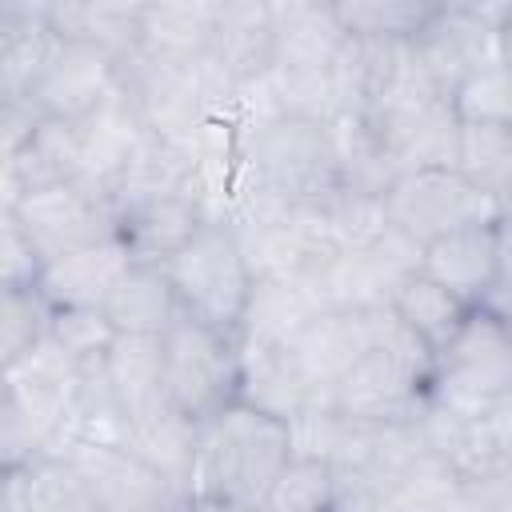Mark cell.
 Wrapping results in <instances>:
<instances>
[{
  "mask_svg": "<svg viewBox=\"0 0 512 512\" xmlns=\"http://www.w3.org/2000/svg\"><path fill=\"white\" fill-rule=\"evenodd\" d=\"M208 60L244 84H256L260 76L272 72V24H268V4L256 0H228L216 4V24H212V44Z\"/></svg>",
  "mask_w": 512,
  "mask_h": 512,
  "instance_id": "obj_22",
  "label": "cell"
},
{
  "mask_svg": "<svg viewBox=\"0 0 512 512\" xmlns=\"http://www.w3.org/2000/svg\"><path fill=\"white\" fill-rule=\"evenodd\" d=\"M324 128H328L332 160L340 172V188L384 196V188L396 180V172H392V160H388L376 120L368 112H336Z\"/></svg>",
  "mask_w": 512,
  "mask_h": 512,
  "instance_id": "obj_29",
  "label": "cell"
},
{
  "mask_svg": "<svg viewBox=\"0 0 512 512\" xmlns=\"http://www.w3.org/2000/svg\"><path fill=\"white\" fill-rule=\"evenodd\" d=\"M432 456H440L460 480L512 472V404H500L484 416H452L424 404L416 420Z\"/></svg>",
  "mask_w": 512,
  "mask_h": 512,
  "instance_id": "obj_13",
  "label": "cell"
},
{
  "mask_svg": "<svg viewBox=\"0 0 512 512\" xmlns=\"http://www.w3.org/2000/svg\"><path fill=\"white\" fill-rule=\"evenodd\" d=\"M412 52L444 96H452V88L472 68L492 64V60H508L504 32L484 24L476 4H436L412 40Z\"/></svg>",
  "mask_w": 512,
  "mask_h": 512,
  "instance_id": "obj_12",
  "label": "cell"
},
{
  "mask_svg": "<svg viewBox=\"0 0 512 512\" xmlns=\"http://www.w3.org/2000/svg\"><path fill=\"white\" fill-rule=\"evenodd\" d=\"M104 320L116 336H164L168 324L180 316V304L160 272V264H132L108 300L100 304Z\"/></svg>",
  "mask_w": 512,
  "mask_h": 512,
  "instance_id": "obj_28",
  "label": "cell"
},
{
  "mask_svg": "<svg viewBox=\"0 0 512 512\" xmlns=\"http://www.w3.org/2000/svg\"><path fill=\"white\" fill-rule=\"evenodd\" d=\"M232 140V136H228ZM216 144V140H212ZM208 144H192V140H172L160 136L152 128L140 132V140L132 144V152L124 156V164L116 168L112 184H108V200L112 208L124 216L140 204H152L160 196L172 192H188L196 184L200 172V156Z\"/></svg>",
  "mask_w": 512,
  "mask_h": 512,
  "instance_id": "obj_15",
  "label": "cell"
},
{
  "mask_svg": "<svg viewBox=\"0 0 512 512\" xmlns=\"http://www.w3.org/2000/svg\"><path fill=\"white\" fill-rule=\"evenodd\" d=\"M12 208H16V220H20L40 264L68 256L76 248L100 244L120 232V212L112 208L108 192H100L84 180L20 192V196H12Z\"/></svg>",
  "mask_w": 512,
  "mask_h": 512,
  "instance_id": "obj_6",
  "label": "cell"
},
{
  "mask_svg": "<svg viewBox=\"0 0 512 512\" xmlns=\"http://www.w3.org/2000/svg\"><path fill=\"white\" fill-rule=\"evenodd\" d=\"M452 168L464 180H472L480 192L508 204V176H512V132H508V124H460Z\"/></svg>",
  "mask_w": 512,
  "mask_h": 512,
  "instance_id": "obj_35",
  "label": "cell"
},
{
  "mask_svg": "<svg viewBox=\"0 0 512 512\" xmlns=\"http://www.w3.org/2000/svg\"><path fill=\"white\" fill-rule=\"evenodd\" d=\"M388 308L432 348V356L460 332L464 316L472 312L464 300H456L448 288H440L436 280H428L424 272H412L388 300Z\"/></svg>",
  "mask_w": 512,
  "mask_h": 512,
  "instance_id": "obj_34",
  "label": "cell"
},
{
  "mask_svg": "<svg viewBox=\"0 0 512 512\" xmlns=\"http://www.w3.org/2000/svg\"><path fill=\"white\" fill-rule=\"evenodd\" d=\"M212 24H216V4H204V0L144 4L136 52L148 60H164V64L200 60L212 44Z\"/></svg>",
  "mask_w": 512,
  "mask_h": 512,
  "instance_id": "obj_27",
  "label": "cell"
},
{
  "mask_svg": "<svg viewBox=\"0 0 512 512\" xmlns=\"http://www.w3.org/2000/svg\"><path fill=\"white\" fill-rule=\"evenodd\" d=\"M36 456H44V436L32 428V420L20 412L8 384L0 380V472L8 476L16 468L32 464Z\"/></svg>",
  "mask_w": 512,
  "mask_h": 512,
  "instance_id": "obj_43",
  "label": "cell"
},
{
  "mask_svg": "<svg viewBox=\"0 0 512 512\" xmlns=\"http://www.w3.org/2000/svg\"><path fill=\"white\" fill-rule=\"evenodd\" d=\"M160 344H164V396L172 408H180L200 424L236 400V372H240L236 336L216 332L180 312L160 336Z\"/></svg>",
  "mask_w": 512,
  "mask_h": 512,
  "instance_id": "obj_5",
  "label": "cell"
},
{
  "mask_svg": "<svg viewBox=\"0 0 512 512\" xmlns=\"http://www.w3.org/2000/svg\"><path fill=\"white\" fill-rule=\"evenodd\" d=\"M80 376H84V364L76 356H68L48 332L0 372V380L8 384L20 412L44 436V452H48V440L56 436V428L64 424L72 400H76Z\"/></svg>",
  "mask_w": 512,
  "mask_h": 512,
  "instance_id": "obj_14",
  "label": "cell"
},
{
  "mask_svg": "<svg viewBox=\"0 0 512 512\" xmlns=\"http://www.w3.org/2000/svg\"><path fill=\"white\" fill-rule=\"evenodd\" d=\"M268 24H272V68H328L348 40L332 4L276 0L268 4Z\"/></svg>",
  "mask_w": 512,
  "mask_h": 512,
  "instance_id": "obj_21",
  "label": "cell"
},
{
  "mask_svg": "<svg viewBox=\"0 0 512 512\" xmlns=\"http://www.w3.org/2000/svg\"><path fill=\"white\" fill-rule=\"evenodd\" d=\"M4 512H100L84 480L52 452L4 476Z\"/></svg>",
  "mask_w": 512,
  "mask_h": 512,
  "instance_id": "obj_31",
  "label": "cell"
},
{
  "mask_svg": "<svg viewBox=\"0 0 512 512\" xmlns=\"http://www.w3.org/2000/svg\"><path fill=\"white\" fill-rule=\"evenodd\" d=\"M52 324L48 300L36 292V284H16L0 288V372L24 356Z\"/></svg>",
  "mask_w": 512,
  "mask_h": 512,
  "instance_id": "obj_39",
  "label": "cell"
},
{
  "mask_svg": "<svg viewBox=\"0 0 512 512\" xmlns=\"http://www.w3.org/2000/svg\"><path fill=\"white\" fill-rule=\"evenodd\" d=\"M0 512H4V472H0Z\"/></svg>",
  "mask_w": 512,
  "mask_h": 512,
  "instance_id": "obj_47",
  "label": "cell"
},
{
  "mask_svg": "<svg viewBox=\"0 0 512 512\" xmlns=\"http://www.w3.org/2000/svg\"><path fill=\"white\" fill-rule=\"evenodd\" d=\"M84 176V140H80V124L72 120H48L40 116L32 136L24 140V148L12 160L8 172V188L12 196L20 192H36L48 184H68Z\"/></svg>",
  "mask_w": 512,
  "mask_h": 512,
  "instance_id": "obj_26",
  "label": "cell"
},
{
  "mask_svg": "<svg viewBox=\"0 0 512 512\" xmlns=\"http://www.w3.org/2000/svg\"><path fill=\"white\" fill-rule=\"evenodd\" d=\"M428 372L396 360L384 348H368L332 388L328 408L360 424H416L424 412Z\"/></svg>",
  "mask_w": 512,
  "mask_h": 512,
  "instance_id": "obj_11",
  "label": "cell"
},
{
  "mask_svg": "<svg viewBox=\"0 0 512 512\" xmlns=\"http://www.w3.org/2000/svg\"><path fill=\"white\" fill-rule=\"evenodd\" d=\"M236 352H240L236 404H248L284 424L292 416H300L304 408H328V396L312 392L280 348H240L236 344Z\"/></svg>",
  "mask_w": 512,
  "mask_h": 512,
  "instance_id": "obj_24",
  "label": "cell"
},
{
  "mask_svg": "<svg viewBox=\"0 0 512 512\" xmlns=\"http://www.w3.org/2000/svg\"><path fill=\"white\" fill-rule=\"evenodd\" d=\"M116 92V56L92 44L64 40L48 72L32 88L28 104L48 120H88Z\"/></svg>",
  "mask_w": 512,
  "mask_h": 512,
  "instance_id": "obj_16",
  "label": "cell"
},
{
  "mask_svg": "<svg viewBox=\"0 0 512 512\" xmlns=\"http://www.w3.org/2000/svg\"><path fill=\"white\" fill-rule=\"evenodd\" d=\"M420 272V244L396 232L392 224L356 252H336L312 280L320 288L324 308H376L388 304L392 292Z\"/></svg>",
  "mask_w": 512,
  "mask_h": 512,
  "instance_id": "obj_10",
  "label": "cell"
},
{
  "mask_svg": "<svg viewBox=\"0 0 512 512\" xmlns=\"http://www.w3.org/2000/svg\"><path fill=\"white\" fill-rule=\"evenodd\" d=\"M320 308H324V300H320V288H316L312 276L252 280L244 312H240V324H236V344L240 348H280Z\"/></svg>",
  "mask_w": 512,
  "mask_h": 512,
  "instance_id": "obj_19",
  "label": "cell"
},
{
  "mask_svg": "<svg viewBox=\"0 0 512 512\" xmlns=\"http://www.w3.org/2000/svg\"><path fill=\"white\" fill-rule=\"evenodd\" d=\"M196 420L184 416L172 404H160L156 412L140 416L128 424L124 448L136 452L148 468H156L172 488L188 496V472H192V452H196Z\"/></svg>",
  "mask_w": 512,
  "mask_h": 512,
  "instance_id": "obj_30",
  "label": "cell"
},
{
  "mask_svg": "<svg viewBox=\"0 0 512 512\" xmlns=\"http://www.w3.org/2000/svg\"><path fill=\"white\" fill-rule=\"evenodd\" d=\"M372 348L368 336V312L356 308H320L280 352L292 360V368L304 376V384L320 396Z\"/></svg>",
  "mask_w": 512,
  "mask_h": 512,
  "instance_id": "obj_17",
  "label": "cell"
},
{
  "mask_svg": "<svg viewBox=\"0 0 512 512\" xmlns=\"http://www.w3.org/2000/svg\"><path fill=\"white\" fill-rule=\"evenodd\" d=\"M184 512H252V508H240V504H228V500H212V496H188Z\"/></svg>",
  "mask_w": 512,
  "mask_h": 512,
  "instance_id": "obj_46",
  "label": "cell"
},
{
  "mask_svg": "<svg viewBox=\"0 0 512 512\" xmlns=\"http://www.w3.org/2000/svg\"><path fill=\"white\" fill-rule=\"evenodd\" d=\"M128 268H132V256L116 232L100 244H88V248H76L68 256L40 264L32 284L48 300L52 312L56 308H100Z\"/></svg>",
  "mask_w": 512,
  "mask_h": 512,
  "instance_id": "obj_18",
  "label": "cell"
},
{
  "mask_svg": "<svg viewBox=\"0 0 512 512\" xmlns=\"http://www.w3.org/2000/svg\"><path fill=\"white\" fill-rule=\"evenodd\" d=\"M244 252L252 280L268 276H316L332 256V232L320 204H284L256 220L228 224Z\"/></svg>",
  "mask_w": 512,
  "mask_h": 512,
  "instance_id": "obj_8",
  "label": "cell"
},
{
  "mask_svg": "<svg viewBox=\"0 0 512 512\" xmlns=\"http://www.w3.org/2000/svg\"><path fill=\"white\" fill-rule=\"evenodd\" d=\"M460 124H508V60L472 68L448 96Z\"/></svg>",
  "mask_w": 512,
  "mask_h": 512,
  "instance_id": "obj_41",
  "label": "cell"
},
{
  "mask_svg": "<svg viewBox=\"0 0 512 512\" xmlns=\"http://www.w3.org/2000/svg\"><path fill=\"white\" fill-rule=\"evenodd\" d=\"M376 512H464L460 476L432 452H424L380 500Z\"/></svg>",
  "mask_w": 512,
  "mask_h": 512,
  "instance_id": "obj_36",
  "label": "cell"
},
{
  "mask_svg": "<svg viewBox=\"0 0 512 512\" xmlns=\"http://www.w3.org/2000/svg\"><path fill=\"white\" fill-rule=\"evenodd\" d=\"M336 20L344 24V32L352 40H416V32L424 28V20L432 16L436 4H420V0H348V4H332Z\"/></svg>",
  "mask_w": 512,
  "mask_h": 512,
  "instance_id": "obj_37",
  "label": "cell"
},
{
  "mask_svg": "<svg viewBox=\"0 0 512 512\" xmlns=\"http://www.w3.org/2000/svg\"><path fill=\"white\" fill-rule=\"evenodd\" d=\"M288 456V424L232 400L196 428L188 496H212L260 512Z\"/></svg>",
  "mask_w": 512,
  "mask_h": 512,
  "instance_id": "obj_1",
  "label": "cell"
},
{
  "mask_svg": "<svg viewBox=\"0 0 512 512\" xmlns=\"http://www.w3.org/2000/svg\"><path fill=\"white\" fill-rule=\"evenodd\" d=\"M320 212L328 220V232H332L336 252H356V248L372 244L388 228L384 200L380 196H368V192H352V188H336L320 204Z\"/></svg>",
  "mask_w": 512,
  "mask_h": 512,
  "instance_id": "obj_40",
  "label": "cell"
},
{
  "mask_svg": "<svg viewBox=\"0 0 512 512\" xmlns=\"http://www.w3.org/2000/svg\"><path fill=\"white\" fill-rule=\"evenodd\" d=\"M160 272L184 316L236 336V324L252 288V272L228 224L208 220L180 252H172L160 264Z\"/></svg>",
  "mask_w": 512,
  "mask_h": 512,
  "instance_id": "obj_3",
  "label": "cell"
},
{
  "mask_svg": "<svg viewBox=\"0 0 512 512\" xmlns=\"http://www.w3.org/2000/svg\"><path fill=\"white\" fill-rule=\"evenodd\" d=\"M124 440H128V416L116 404V396L100 372V360L84 364L76 400H72L64 424L56 428V436L48 440V452L68 448V444H120L124 448Z\"/></svg>",
  "mask_w": 512,
  "mask_h": 512,
  "instance_id": "obj_33",
  "label": "cell"
},
{
  "mask_svg": "<svg viewBox=\"0 0 512 512\" xmlns=\"http://www.w3.org/2000/svg\"><path fill=\"white\" fill-rule=\"evenodd\" d=\"M48 336L68 356H76L80 364L104 360L108 344L116 340V332H112V324L104 320L100 308H56L52 312V324H48Z\"/></svg>",
  "mask_w": 512,
  "mask_h": 512,
  "instance_id": "obj_42",
  "label": "cell"
},
{
  "mask_svg": "<svg viewBox=\"0 0 512 512\" xmlns=\"http://www.w3.org/2000/svg\"><path fill=\"white\" fill-rule=\"evenodd\" d=\"M464 512H512V472L460 480Z\"/></svg>",
  "mask_w": 512,
  "mask_h": 512,
  "instance_id": "obj_45",
  "label": "cell"
},
{
  "mask_svg": "<svg viewBox=\"0 0 512 512\" xmlns=\"http://www.w3.org/2000/svg\"><path fill=\"white\" fill-rule=\"evenodd\" d=\"M100 372L124 408L128 424L168 404L164 396V344L160 336H116L100 360Z\"/></svg>",
  "mask_w": 512,
  "mask_h": 512,
  "instance_id": "obj_25",
  "label": "cell"
},
{
  "mask_svg": "<svg viewBox=\"0 0 512 512\" xmlns=\"http://www.w3.org/2000/svg\"><path fill=\"white\" fill-rule=\"evenodd\" d=\"M92 492L100 512H184V492L120 444H68L52 448Z\"/></svg>",
  "mask_w": 512,
  "mask_h": 512,
  "instance_id": "obj_9",
  "label": "cell"
},
{
  "mask_svg": "<svg viewBox=\"0 0 512 512\" xmlns=\"http://www.w3.org/2000/svg\"><path fill=\"white\" fill-rule=\"evenodd\" d=\"M420 272L468 308L508 320V228L480 224L420 248Z\"/></svg>",
  "mask_w": 512,
  "mask_h": 512,
  "instance_id": "obj_7",
  "label": "cell"
},
{
  "mask_svg": "<svg viewBox=\"0 0 512 512\" xmlns=\"http://www.w3.org/2000/svg\"><path fill=\"white\" fill-rule=\"evenodd\" d=\"M208 220L212 216H208L204 200L196 196V188H188V192H172V196H160L152 204L124 212L120 216V240H124L132 264H164Z\"/></svg>",
  "mask_w": 512,
  "mask_h": 512,
  "instance_id": "obj_20",
  "label": "cell"
},
{
  "mask_svg": "<svg viewBox=\"0 0 512 512\" xmlns=\"http://www.w3.org/2000/svg\"><path fill=\"white\" fill-rule=\"evenodd\" d=\"M384 216L396 232L416 240L420 248L460 232V228H480V224H504L508 204L496 196L480 192L472 180H464L456 168H420V172H400L384 188Z\"/></svg>",
  "mask_w": 512,
  "mask_h": 512,
  "instance_id": "obj_4",
  "label": "cell"
},
{
  "mask_svg": "<svg viewBox=\"0 0 512 512\" xmlns=\"http://www.w3.org/2000/svg\"><path fill=\"white\" fill-rule=\"evenodd\" d=\"M140 8L144 4H112V0H92V4H44V20L60 40L72 44H92L112 52L116 60L136 52L140 40Z\"/></svg>",
  "mask_w": 512,
  "mask_h": 512,
  "instance_id": "obj_32",
  "label": "cell"
},
{
  "mask_svg": "<svg viewBox=\"0 0 512 512\" xmlns=\"http://www.w3.org/2000/svg\"><path fill=\"white\" fill-rule=\"evenodd\" d=\"M336 504V472L324 460L288 456L280 476L272 480L260 512H332Z\"/></svg>",
  "mask_w": 512,
  "mask_h": 512,
  "instance_id": "obj_38",
  "label": "cell"
},
{
  "mask_svg": "<svg viewBox=\"0 0 512 512\" xmlns=\"http://www.w3.org/2000/svg\"><path fill=\"white\" fill-rule=\"evenodd\" d=\"M40 272V260L16 220L12 196H0V288H16V284H32Z\"/></svg>",
  "mask_w": 512,
  "mask_h": 512,
  "instance_id": "obj_44",
  "label": "cell"
},
{
  "mask_svg": "<svg viewBox=\"0 0 512 512\" xmlns=\"http://www.w3.org/2000/svg\"><path fill=\"white\" fill-rule=\"evenodd\" d=\"M232 156L244 180L276 204H324L340 188L328 128L296 116H260L236 128Z\"/></svg>",
  "mask_w": 512,
  "mask_h": 512,
  "instance_id": "obj_2",
  "label": "cell"
},
{
  "mask_svg": "<svg viewBox=\"0 0 512 512\" xmlns=\"http://www.w3.org/2000/svg\"><path fill=\"white\" fill-rule=\"evenodd\" d=\"M436 372L484 384L492 392H512V336H508V320L488 316L480 308H472L460 324V332L436 352L432 360Z\"/></svg>",
  "mask_w": 512,
  "mask_h": 512,
  "instance_id": "obj_23",
  "label": "cell"
}]
</instances>
